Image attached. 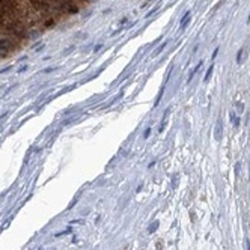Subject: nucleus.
Masks as SVG:
<instances>
[{
    "instance_id": "obj_1",
    "label": "nucleus",
    "mask_w": 250,
    "mask_h": 250,
    "mask_svg": "<svg viewBox=\"0 0 250 250\" xmlns=\"http://www.w3.org/2000/svg\"><path fill=\"white\" fill-rule=\"evenodd\" d=\"M190 20H191V17H190V11H187V12L184 14V17L181 18V21H179V27H181V30H185V27L188 26Z\"/></svg>"
},
{
    "instance_id": "obj_2",
    "label": "nucleus",
    "mask_w": 250,
    "mask_h": 250,
    "mask_svg": "<svg viewBox=\"0 0 250 250\" xmlns=\"http://www.w3.org/2000/svg\"><path fill=\"white\" fill-rule=\"evenodd\" d=\"M169 115H170V109H166V112H164V115H163V119H161V124H160V128H158L160 133L164 131L166 124H167V119H169Z\"/></svg>"
},
{
    "instance_id": "obj_3",
    "label": "nucleus",
    "mask_w": 250,
    "mask_h": 250,
    "mask_svg": "<svg viewBox=\"0 0 250 250\" xmlns=\"http://www.w3.org/2000/svg\"><path fill=\"white\" fill-rule=\"evenodd\" d=\"M202 65H203V60H200V62H199V63H197V65H196V66L191 69V71H190V74H188V78H187V83H191V80H193L194 74H196V72H197V71L202 68Z\"/></svg>"
},
{
    "instance_id": "obj_4",
    "label": "nucleus",
    "mask_w": 250,
    "mask_h": 250,
    "mask_svg": "<svg viewBox=\"0 0 250 250\" xmlns=\"http://www.w3.org/2000/svg\"><path fill=\"white\" fill-rule=\"evenodd\" d=\"M222 134H223V127H222V122L219 121V122H217V125H216V133H214V136H216V139H217V140H220Z\"/></svg>"
},
{
    "instance_id": "obj_5",
    "label": "nucleus",
    "mask_w": 250,
    "mask_h": 250,
    "mask_svg": "<svg viewBox=\"0 0 250 250\" xmlns=\"http://www.w3.org/2000/svg\"><path fill=\"white\" fill-rule=\"evenodd\" d=\"M167 44H169V41H164V42L161 44V45H158L157 48H155V51H154V56H158L160 53H163V50L167 47Z\"/></svg>"
},
{
    "instance_id": "obj_6",
    "label": "nucleus",
    "mask_w": 250,
    "mask_h": 250,
    "mask_svg": "<svg viewBox=\"0 0 250 250\" xmlns=\"http://www.w3.org/2000/svg\"><path fill=\"white\" fill-rule=\"evenodd\" d=\"M231 121H232V124H234V127H240V118L232 112L231 113Z\"/></svg>"
},
{
    "instance_id": "obj_7",
    "label": "nucleus",
    "mask_w": 250,
    "mask_h": 250,
    "mask_svg": "<svg viewBox=\"0 0 250 250\" xmlns=\"http://www.w3.org/2000/svg\"><path fill=\"white\" fill-rule=\"evenodd\" d=\"M213 71H214V65H210V68H208V71H206V74H205V78H203V81H208L211 78V75H213Z\"/></svg>"
},
{
    "instance_id": "obj_8",
    "label": "nucleus",
    "mask_w": 250,
    "mask_h": 250,
    "mask_svg": "<svg viewBox=\"0 0 250 250\" xmlns=\"http://www.w3.org/2000/svg\"><path fill=\"white\" fill-rule=\"evenodd\" d=\"M157 228H158V222H154V223H152V225L149 226V229H148V232H149V234H154V232L157 231Z\"/></svg>"
},
{
    "instance_id": "obj_9",
    "label": "nucleus",
    "mask_w": 250,
    "mask_h": 250,
    "mask_svg": "<svg viewBox=\"0 0 250 250\" xmlns=\"http://www.w3.org/2000/svg\"><path fill=\"white\" fill-rule=\"evenodd\" d=\"M149 134H151V127L145 128V131H143V139H148V137H149Z\"/></svg>"
},
{
    "instance_id": "obj_10",
    "label": "nucleus",
    "mask_w": 250,
    "mask_h": 250,
    "mask_svg": "<svg viewBox=\"0 0 250 250\" xmlns=\"http://www.w3.org/2000/svg\"><path fill=\"white\" fill-rule=\"evenodd\" d=\"M241 56H243V50H240L238 53H237V62L240 63V60H241Z\"/></svg>"
},
{
    "instance_id": "obj_11",
    "label": "nucleus",
    "mask_w": 250,
    "mask_h": 250,
    "mask_svg": "<svg viewBox=\"0 0 250 250\" xmlns=\"http://www.w3.org/2000/svg\"><path fill=\"white\" fill-rule=\"evenodd\" d=\"M217 54H219V47H216V48H214V51H213V59H216V57H217Z\"/></svg>"
},
{
    "instance_id": "obj_12",
    "label": "nucleus",
    "mask_w": 250,
    "mask_h": 250,
    "mask_svg": "<svg viewBox=\"0 0 250 250\" xmlns=\"http://www.w3.org/2000/svg\"><path fill=\"white\" fill-rule=\"evenodd\" d=\"M152 2H154V0H146V2H145V3L142 5V8H146V6H149V5H151Z\"/></svg>"
},
{
    "instance_id": "obj_13",
    "label": "nucleus",
    "mask_w": 250,
    "mask_h": 250,
    "mask_svg": "<svg viewBox=\"0 0 250 250\" xmlns=\"http://www.w3.org/2000/svg\"><path fill=\"white\" fill-rule=\"evenodd\" d=\"M128 21H130V18H128V17H125V18H122V20L119 21V24H124V23H128Z\"/></svg>"
},
{
    "instance_id": "obj_14",
    "label": "nucleus",
    "mask_w": 250,
    "mask_h": 250,
    "mask_svg": "<svg viewBox=\"0 0 250 250\" xmlns=\"http://www.w3.org/2000/svg\"><path fill=\"white\" fill-rule=\"evenodd\" d=\"M238 170H240V163L235 164V173H237V175H238Z\"/></svg>"
},
{
    "instance_id": "obj_15",
    "label": "nucleus",
    "mask_w": 250,
    "mask_h": 250,
    "mask_svg": "<svg viewBox=\"0 0 250 250\" xmlns=\"http://www.w3.org/2000/svg\"><path fill=\"white\" fill-rule=\"evenodd\" d=\"M246 247H247V250H250V241L249 240H246Z\"/></svg>"
},
{
    "instance_id": "obj_16",
    "label": "nucleus",
    "mask_w": 250,
    "mask_h": 250,
    "mask_svg": "<svg viewBox=\"0 0 250 250\" xmlns=\"http://www.w3.org/2000/svg\"><path fill=\"white\" fill-rule=\"evenodd\" d=\"M247 23H250V14H249V18H247Z\"/></svg>"
}]
</instances>
